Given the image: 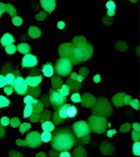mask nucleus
Masks as SVG:
<instances>
[{
	"mask_svg": "<svg viewBox=\"0 0 140 157\" xmlns=\"http://www.w3.org/2000/svg\"><path fill=\"white\" fill-rule=\"evenodd\" d=\"M93 48L92 45L86 42L78 47L74 48L69 59L72 65L86 61L93 55Z\"/></svg>",
	"mask_w": 140,
	"mask_h": 157,
	"instance_id": "2",
	"label": "nucleus"
},
{
	"mask_svg": "<svg viewBox=\"0 0 140 157\" xmlns=\"http://www.w3.org/2000/svg\"><path fill=\"white\" fill-rule=\"evenodd\" d=\"M75 138L70 129H59L54 132L52 138V147L57 151L70 150L75 144Z\"/></svg>",
	"mask_w": 140,
	"mask_h": 157,
	"instance_id": "1",
	"label": "nucleus"
},
{
	"mask_svg": "<svg viewBox=\"0 0 140 157\" xmlns=\"http://www.w3.org/2000/svg\"><path fill=\"white\" fill-rule=\"evenodd\" d=\"M76 107L70 104H63L58 107L54 114L55 122L62 121L66 118L75 117L77 114Z\"/></svg>",
	"mask_w": 140,
	"mask_h": 157,
	"instance_id": "3",
	"label": "nucleus"
},
{
	"mask_svg": "<svg viewBox=\"0 0 140 157\" xmlns=\"http://www.w3.org/2000/svg\"><path fill=\"white\" fill-rule=\"evenodd\" d=\"M74 48L75 47H74L73 44L71 43H67V44L62 45V47L60 48H61V50H64L63 52H61V53L62 54V55L63 58L69 59L72 54Z\"/></svg>",
	"mask_w": 140,
	"mask_h": 157,
	"instance_id": "6",
	"label": "nucleus"
},
{
	"mask_svg": "<svg viewBox=\"0 0 140 157\" xmlns=\"http://www.w3.org/2000/svg\"><path fill=\"white\" fill-rule=\"evenodd\" d=\"M106 7L107 8L108 14L110 16H112L115 14L114 10L116 9V5L113 1H109L106 4Z\"/></svg>",
	"mask_w": 140,
	"mask_h": 157,
	"instance_id": "8",
	"label": "nucleus"
},
{
	"mask_svg": "<svg viewBox=\"0 0 140 157\" xmlns=\"http://www.w3.org/2000/svg\"><path fill=\"white\" fill-rule=\"evenodd\" d=\"M51 101L53 104L59 107L64 104L65 101V98L58 92L54 91L51 94Z\"/></svg>",
	"mask_w": 140,
	"mask_h": 157,
	"instance_id": "5",
	"label": "nucleus"
},
{
	"mask_svg": "<svg viewBox=\"0 0 140 157\" xmlns=\"http://www.w3.org/2000/svg\"><path fill=\"white\" fill-rule=\"evenodd\" d=\"M42 7L46 11L51 12L53 11L55 7V2L54 1H41Z\"/></svg>",
	"mask_w": 140,
	"mask_h": 157,
	"instance_id": "7",
	"label": "nucleus"
},
{
	"mask_svg": "<svg viewBox=\"0 0 140 157\" xmlns=\"http://www.w3.org/2000/svg\"><path fill=\"white\" fill-rule=\"evenodd\" d=\"M43 73L46 76H51L53 73L52 67L50 65H46L43 68Z\"/></svg>",
	"mask_w": 140,
	"mask_h": 157,
	"instance_id": "9",
	"label": "nucleus"
},
{
	"mask_svg": "<svg viewBox=\"0 0 140 157\" xmlns=\"http://www.w3.org/2000/svg\"><path fill=\"white\" fill-rule=\"evenodd\" d=\"M72 65L69 59L62 58L59 59L56 64V73L62 77L68 76L72 71Z\"/></svg>",
	"mask_w": 140,
	"mask_h": 157,
	"instance_id": "4",
	"label": "nucleus"
}]
</instances>
